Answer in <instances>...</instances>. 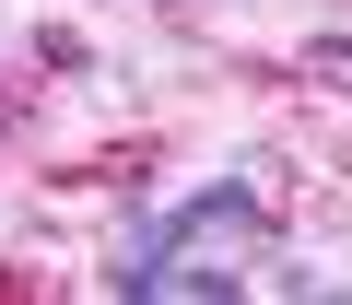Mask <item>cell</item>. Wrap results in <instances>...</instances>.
Here are the masks:
<instances>
[{
    "mask_svg": "<svg viewBox=\"0 0 352 305\" xmlns=\"http://www.w3.org/2000/svg\"><path fill=\"white\" fill-rule=\"evenodd\" d=\"M223 223H258V200H247V188H200L188 212L164 223V247H200V235H223Z\"/></svg>",
    "mask_w": 352,
    "mask_h": 305,
    "instance_id": "cell-1",
    "label": "cell"
},
{
    "mask_svg": "<svg viewBox=\"0 0 352 305\" xmlns=\"http://www.w3.org/2000/svg\"><path fill=\"white\" fill-rule=\"evenodd\" d=\"M0 129H12V94H0Z\"/></svg>",
    "mask_w": 352,
    "mask_h": 305,
    "instance_id": "cell-2",
    "label": "cell"
}]
</instances>
